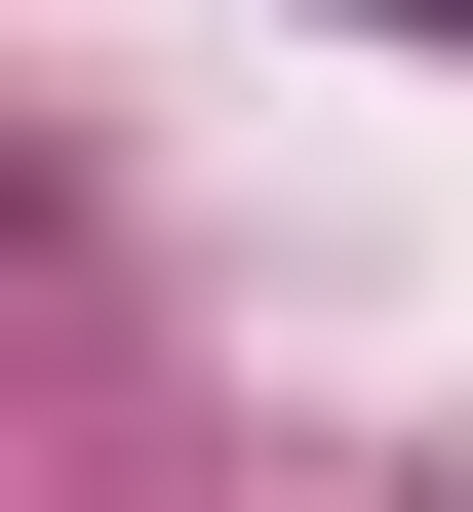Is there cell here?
Masks as SVG:
<instances>
[{
	"label": "cell",
	"instance_id": "1",
	"mask_svg": "<svg viewBox=\"0 0 473 512\" xmlns=\"http://www.w3.org/2000/svg\"><path fill=\"white\" fill-rule=\"evenodd\" d=\"M434 40H473V0H434Z\"/></svg>",
	"mask_w": 473,
	"mask_h": 512
}]
</instances>
